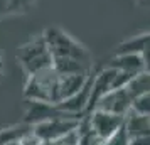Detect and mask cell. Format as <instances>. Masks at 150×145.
<instances>
[{"mask_svg": "<svg viewBox=\"0 0 150 145\" xmlns=\"http://www.w3.org/2000/svg\"><path fill=\"white\" fill-rule=\"evenodd\" d=\"M78 125H79V118L69 117V115H64V113L57 111L54 117H49L46 120H41V122L34 123L32 133L41 142H52V140H57V138L68 135L69 132L76 130Z\"/></svg>", "mask_w": 150, "mask_h": 145, "instance_id": "277c9868", "label": "cell"}, {"mask_svg": "<svg viewBox=\"0 0 150 145\" xmlns=\"http://www.w3.org/2000/svg\"><path fill=\"white\" fill-rule=\"evenodd\" d=\"M128 142H130V137L127 130H125V127L122 125L108 140H105V145H128Z\"/></svg>", "mask_w": 150, "mask_h": 145, "instance_id": "7c38bea8", "label": "cell"}, {"mask_svg": "<svg viewBox=\"0 0 150 145\" xmlns=\"http://www.w3.org/2000/svg\"><path fill=\"white\" fill-rule=\"evenodd\" d=\"M57 83H59V73L52 66L37 71L34 74H29L25 83V98L30 101L46 105L59 103Z\"/></svg>", "mask_w": 150, "mask_h": 145, "instance_id": "6da1fadb", "label": "cell"}, {"mask_svg": "<svg viewBox=\"0 0 150 145\" xmlns=\"http://www.w3.org/2000/svg\"><path fill=\"white\" fill-rule=\"evenodd\" d=\"M0 71H2V59H0Z\"/></svg>", "mask_w": 150, "mask_h": 145, "instance_id": "9a60e30c", "label": "cell"}, {"mask_svg": "<svg viewBox=\"0 0 150 145\" xmlns=\"http://www.w3.org/2000/svg\"><path fill=\"white\" fill-rule=\"evenodd\" d=\"M19 61H21L24 71L27 73V76L46 68H51L52 56L49 52V47L44 37H35L32 41H29L25 46H22L19 51Z\"/></svg>", "mask_w": 150, "mask_h": 145, "instance_id": "3957f363", "label": "cell"}, {"mask_svg": "<svg viewBox=\"0 0 150 145\" xmlns=\"http://www.w3.org/2000/svg\"><path fill=\"white\" fill-rule=\"evenodd\" d=\"M130 110L138 113V115H150V93H143V95H138L132 100V105H130Z\"/></svg>", "mask_w": 150, "mask_h": 145, "instance_id": "8fae6325", "label": "cell"}, {"mask_svg": "<svg viewBox=\"0 0 150 145\" xmlns=\"http://www.w3.org/2000/svg\"><path fill=\"white\" fill-rule=\"evenodd\" d=\"M42 37H44V41L47 44L52 59H56V57H68V59H78V61L91 64L88 51L83 47L81 44L73 41L62 30H59V29H47Z\"/></svg>", "mask_w": 150, "mask_h": 145, "instance_id": "7a4b0ae2", "label": "cell"}, {"mask_svg": "<svg viewBox=\"0 0 150 145\" xmlns=\"http://www.w3.org/2000/svg\"><path fill=\"white\" fill-rule=\"evenodd\" d=\"M149 47V34H140L125 41L118 47V54H142V51Z\"/></svg>", "mask_w": 150, "mask_h": 145, "instance_id": "30bf717a", "label": "cell"}, {"mask_svg": "<svg viewBox=\"0 0 150 145\" xmlns=\"http://www.w3.org/2000/svg\"><path fill=\"white\" fill-rule=\"evenodd\" d=\"M123 118H125L123 115H115V113H108L103 110H93L91 113H88L89 130L105 142L123 125Z\"/></svg>", "mask_w": 150, "mask_h": 145, "instance_id": "5b68a950", "label": "cell"}, {"mask_svg": "<svg viewBox=\"0 0 150 145\" xmlns=\"http://www.w3.org/2000/svg\"><path fill=\"white\" fill-rule=\"evenodd\" d=\"M108 68L115 69V71H125V73H142V71H149V68L143 62L142 54H118L116 57L111 59Z\"/></svg>", "mask_w": 150, "mask_h": 145, "instance_id": "52a82bcc", "label": "cell"}, {"mask_svg": "<svg viewBox=\"0 0 150 145\" xmlns=\"http://www.w3.org/2000/svg\"><path fill=\"white\" fill-rule=\"evenodd\" d=\"M127 91L130 93V96L135 98L138 95H143V93H149L150 88V76H149V71H142L128 81V84L125 86Z\"/></svg>", "mask_w": 150, "mask_h": 145, "instance_id": "9c48e42d", "label": "cell"}, {"mask_svg": "<svg viewBox=\"0 0 150 145\" xmlns=\"http://www.w3.org/2000/svg\"><path fill=\"white\" fill-rule=\"evenodd\" d=\"M4 145H21V138H12V140L5 142Z\"/></svg>", "mask_w": 150, "mask_h": 145, "instance_id": "5bb4252c", "label": "cell"}, {"mask_svg": "<svg viewBox=\"0 0 150 145\" xmlns=\"http://www.w3.org/2000/svg\"><path fill=\"white\" fill-rule=\"evenodd\" d=\"M123 127L128 133V137H142V135H150V123L147 115H138L135 111L128 110V113L123 118Z\"/></svg>", "mask_w": 150, "mask_h": 145, "instance_id": "ba28073f", "label": "cell"}, {"mask_svg": "<svg viewBox=\"0 0 150 145\" xmlns=\"http://www.w3.org/2000/svg\"><path fill=\"white\" fill-rule=\"evenodd\" d=\"M133 98L130 96V93L127 91V88H111V90L101 96V100L96 103L95 110H103L108 113H115V115H127L130 110Z\"/></svg>", "mask_w": 150, "mask_h": 145, "instance_id": "8992f818", "label": "cell"}, {"mask_svg": "<svg viewBox=\"0 0 150 145\" xmlns=\"http://www.w3.org/2000/svg\"><path fill=\"white\" fill-rule=\"evenodd\" d=\"M128 145H150V135H142V137H132Z\"/></svg>", "mask_w": 150, "mask_h": 145, "instance_id": "4fadbf2b", "label": "cell"}]
</instances>
